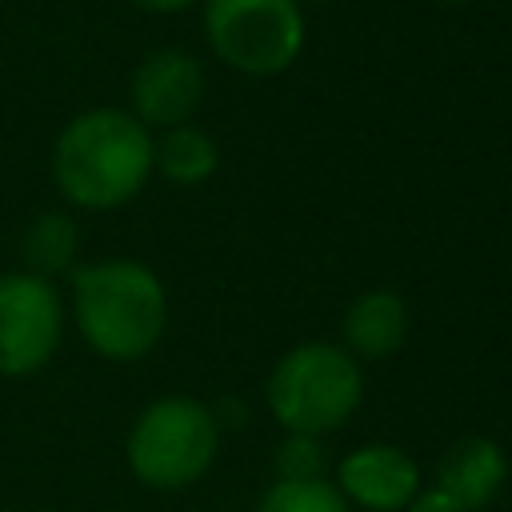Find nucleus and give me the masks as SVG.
Segmentation results:
<instances>
[{"label": "nucleus", "instance_id": "obj_1", "mask_svg": "<svg viewBox=\"0 0 512 512\" xmlns=\"http://www.w3.org/2000/svg\"><path fill=\"white\" fill-rule=\"evenodd\" d=\"M152 176V128L124 108H88L72 116L52 144V180L84 212L124 208Z\"/></svg>", "mask_w": 512, "mask_h": 512}, {"label": "nucleus", "instance_id": "obj_2", "mask_svg": "<svg viewBox=\"0 0 512 512\" xmlns=\"http://www.w3.org/2000/svg\"><path fill=\"white\" fill-rule=\"evenodd\" d=\"M72 320L84 344L112 360H144L168 328V292L136 260H96L72 272Z\"/></svg>", "mask_w": 512, "mask_h": 512}, {"label": "nucleus", "instance_id": "obj_3", "mask_svg": "<svg viewBox=\"0 0 512 512\" xmlns=\"http://www.w3.org/2000/svg\"><path fill=\"white\" fill-rule=\"evenodd\" d=\"M364 400V372L352 352L332 340H304L288 348L268 380L264 404L284 432L328 436L344 428Z\"/></svg>", "mask_w": 512, "mask_h": 512}, {"label": "nucleus", "instance_id": "obj_4", "mask_svg": "<svg viewBox=\"0 0 512 512\" xmlns=\"http://www.w3.org/2000/svg\"><path fill=\"white\" fill-rule=\"evenodd\" d=\"M220 420L192 396H160L140 408L128 428V468L144 488L180 492L192 488L216 460Z\"/></svg>", "mask_w": 512, "mask_h": 512}, {"label": "nucleus", "instance_id": "obj_5", "mask_svg": "<svg viewBox=\"0 0 512 512\" xmlns=\"http://www.w3.org/2000/svg\"><path fill=\"white\" fill-rule=\"evenodd\" d=\"M204 36L240 76H280L304 52L300 0H204Z\"/></svg>", "mask_w": 512, "mask_h": 512}, {"label": "nucleus", "instance_id": "obj_6", "mask_svg": "<svg viewBox=\"0 0 512 512\" xmlns=\"http://www.w3.org/2000/svg\"><path fill=\"white\" fill-rule=\"evenodd\" d=\"M64 336V300L36 272H0V376L40 372Z\"/></svg>", "mask_w": 512, "mask_h": 512}, {"label": "nucleus", "instance_id": "obj_7", "mask_svg": "<svg viewBox=\"0 0 512 512\" xmlns=\"http://www.w3.org/2000/svg\"><path fill=\"white\" fill-rule=\"evenodd\" d=\"M128 100H132V116L144 128L192 124L204 100V68L192 52L160 48L136 64L128 80Z\"/></svg>", "mask_w": 512, "mask_h": 512}, {"label": "nucleus", "instance_id": "obj_8", "mask_svg": "<svg viewBox=\"0 0 512 512\" xmlns=\"http://www.w3.org/2000/svg\"><path fill=\"white\" fill-rule=\"evenodd\" d=\"M336 492L348 508L364 512H404L408 500L424 488L420 464L396 444H360L336 464Z\"/></svg>", "mask_w": 512, "mask_h": 512}, {"label": "nucleus", "instance_id": "obj_9", "mask_svg": "<svg viewBox=\"0 0 512 512\" xmlns=\"http://www.w3.org/2000/svg\"><path fill=\"white\" fill-rule=\"evenodd\" d=\"M508 480V456L492 436H460L440 460L432 488L452 496L464 512H476L500 496Z\"/></svg>", "mask_w": 512, "mask_h": 512}, {"label": "nucleus", "instance_id": "obj_10", "mask_svg": "<svg viewBox=\"0 0 512 512\" xmlns=\"http://www.w3.org/2000/svg\"><path fill=\"white\" fill-rule=\"evenodd\" d=\"M408 304L392 288H368L360 292L340 320V348L356 360H388L408 340Z\"/></svg>", "mask_w": 512, "mask_h": 512}, {"label": "nucleus", "instance_id": "obj_11", "mask_svg": "<svg viewBox=\"0 0 512 512\" xmlns=\"http://www.w3.org/2000/svg\"><path fill=\"white\" fill-rule=\"evenodd\" d=\"M220 164V148L216 140L196 128V124H176L164 128L160 140H152V172H160L172 184H204Z\"/></svg>", "mask_w": 512, "mask_h": 512}, {"label": "nucleus", "instance_id": "obj_12", "mask_svg": "<svg viewBox=\"0 0 512 512\" xmlns=\"http://www.w3.org/2000/svg\"><path fill=\"white\" fill-rule=\"evenodd\" d=\"M20 248H24L28 272H36V276H44V280H52V276H60V272H72L76 252H80L76 220L64 216V212H40V216L28 224Z\"/></svg>", "mask_w": 512, "mask_h": 512}, {"label": "nucleus", "instance_id": "obj_13", "mask_svg": "<svg viewBox=\"0 0 512 512\" xmlns=\"http://www.w3.org/2000/svg\"><path fill=\"white\" fill-rule=\"evenodd\" d=\"M256 512H352L332 480H272Z\"/></svg>", "mask_w": 512, "mask_h": 512}, {"label": "nucleus", "instance_id": "obj_14", "mask_svg": "<svg viewBox=\"0 0 512 512\" xmlns=\"http://www.w3.org/2000/svg\"><path fill=\"white\" fill-rule=\"evenodd\" d=\"M276 480H324V448L320 436L284 432L276 456H272Z\"/></svg>", "mask_w": 512, "mask_h": 512}, {"label": "nucleus", "instance_id": "obj_15", "mask_svg": "<svg viewBox=\"0 0 512 512\" xmlns=\"http://www.w3.org/2000/svg\"><path fill=\"white\" fill-rule=\"evenodd\" d=\"M404 512H464L452 496H444L440 488H420L412 500H408V508Z\"/></svg>", "mask_w": 512, "mask_h": 512}, {"label": "nucleus", "instance_id": "obj_16", "mask_svg": "<svg viewBox=\"0 0 512 512\" xmlns=\"http://www.w3.org/2000/svg\"><path fill=\"white\" fill-rule=\"evenodd\" d=\"M128 4H136L140 12L164 16V12H180V8H188V4H196V0H128Z\"/></svg>", "mask_w": 512, "mask_h": 512}, {"label": "nucleus", "instance_id": "obj_17", "mask_svg": "<svg viewBox=\"0 0 512 512\" xmlns=\"http://www.w3.org/2000/svg\"><path fill=\"white\" fill-rule=\"evenodd\" d=\"M432 4H464V0H432Z\"/></svg>", "mask_w": 512, "mask_h": 512}]
</instances>
